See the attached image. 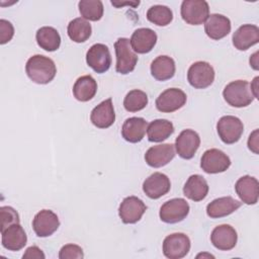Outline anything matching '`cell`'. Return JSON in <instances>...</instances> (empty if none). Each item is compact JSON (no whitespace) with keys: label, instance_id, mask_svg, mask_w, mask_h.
<instances>
[{"label":"cell","instance_id":"cell-31","mask_svg":"<svg viewBox=\"0 0 259 259\" xmlns=\"http://www.w3.org/2000/svg\"><path fill=\"white\" fill-rule=\"evenodd\" d=\"M67 32L73 41L84 42L90 37L92 28L91 24L86 19L77 17L69 22Z\"/></svg>","mask_w":259,"mask_h":259},{"label":"cell","instance_id":"cell-2","mask_svg":"<svg viewBox=\"0 0 259 259\" xmlns=\"http://www.w3.org/2000/svg\"><path fill=\"white\" fill-rule=\"evenodd\" d=\"M224 99L234 107H245L254 100L250 85L246 80H236L229 83L223 91Z\"/></svg>","mask_w":259,"mask_h":259},{"label":"cell","instance_id":"cell-36","mask_svg":"<svg viewBox=\"0 0 259 259\" xmlns=\"http://www.w3.org/2000/svg\"><path fill=\"white\" fill-rule=\"evenodd\" d=\"M84 257L83 250L75 244H67L63 246L59 252L60 259H81Z\"/></svg>","mask_w":259,"mask_h":259},{"label":"cell","instance_id":"cell-10","mask_svg":"<svg viewBox=\"0 0 259 259\" xmlns=\"http://www.w3.org/2000/svg\"><path fill=\"white\" fill-rule=\"evenodd\" d=\"M87 65L96 73H105L111 65V55L107 46L103 44H95L87 51Z\"/></svg>","mask_w":259,"mask_h":259},{"label":"cell","instance_id":"cell-21","mask_svg":"<svg viewBox=\"0 0 259 259\" xmlns=\"http://www.w3.org/2000/svg\"><path fill=\"white\" fill-rule=\"evenodd\" d=\"M1 242L5 249L19 251L26 245L27 237L20 224H14L1 231Z\"/></svg>","mask_w":259,"mask_h":259},{"label":"cell","instance_id":"cell-9","mask_svg":"<svg viewBox=\"0 0 259 259\" xmlns=\"http://www.w3.org/2000/svg\"><path fill=\"white\" fill-rule=\"evenodd\" d=\"M231 166L230 158L219 149L206 150L200 160L201 169L208 174L222 173Z\"/></svg>","mask_w":259,"mask_h":259},{"label":"cell","instance_id":"cell-35","mask_svg":"<svg viewBox=\"0 0 259 259\" xmlns=\"http://www.w3.org/2000/svg\"><path fill=\"white\" fill-rule=\"evenodd\" d=\"M0 218H1V231L5 230L11 225L19 224L20 222L17 211L11 206H1Z\"/></svg>","mask_w":259,"mask_h":259},{"label":"cell","instance_id":"cell-15","mask_svg":"<svg viewBox=\"0 0 259 259\" xmlns=\"http://www.w3.org/2000/svg\"><path fill=\"white\" fill-rule=\"evenodd\" d=\"M170 179L161 172L153 173L143 183V191L152 199H158L165 195L170 190Z\"/></svg>","mask_w":259,"mask_h":259},{"label":"cell","instance_id":"cell-41","mask_svg":"<svg viewBox=\"0 0 259 259\" xmlns=\"http://www.w3.org/2000/svg\"><path fill=\"white\" fill-rule=\"evenodd\" d=\"M258 52L254 53L250 58V66L253 67L254 70H258Z\"/></svg>","mask_w":259,"mask_h":259},{"label":"cell","instance_id":"cell-4","mask_svg":"<svg viewBox=\"0 0 259 259\" xmlns=\"http://www.w3.org/2000/svg\"><path fill=\"white\" fill-rule=\"evenodd\" d=\"M180 13L182 19L191 25L202 24L209 15L208 3L204 0H184Z\"/></svg>","mask_w":259,"mask_h":259},{"label":"cell","instance_id":"cell-16","mask_svg":"<svg viewBox=\"0 0 259 259\" xmlns=\"http://www.w3.org/2000/svg\"><path fill=\"white\" fill-rule=\"evenodd\" d=\"M235 190L240 199L246 204H256L259 196V182L250 175L239 178L235 184Z\"/></svg>","mask_w":259,"mask_h":259},{"label":"cell","instance_id":"cell-32","mask_svg":"<svg viewBox=\"0 0 259 259\" xmlns=\"http://www.w3.org/2000/svg\"><path fill=\"white\" fill-rule=\"evenodd\" d=\"M78 7L84 19L97 21L103 16V4L100 0H81Z\"/></svg>","mask_w":259,"mask_h":259},{"label":"cell","instance_id":"cell-18","mask_svg":"<svg viewBox=\"0 0 259 259\" xmlns=\"http://www.w3.org/2000/svg\"><path fill=\"white\" fill-rule=\"evenodd\" d=\"M238 240L236 230L230 225H220L215 227L210 235V241L212 245L222 251L232 250Z\"/></svg>","mask_w":259,"mask_h":259},{"label":"cell","instance_id":"cell-28","mask_svg":"<svg viewBox=\"0 0 259 259\" xmlns=\"http://www.w3.org/2000/svg\"><path fill=\"white\" fill-rule=\"evenodd\" d=\"M151 74L158 81H166L175 75V62L168 56H159L151 64Z\"/></svg>","mask_w":259,"mask_h":259},{"label":"cell","instance_id":"cell-13","mask_svg":"<svg viewBox=\"0 0 259 259\" xmlns=\"http://www.w3.org/2000/svg\"><path fill=\"white\" fill-rule=\"evenodd\" d=\"M60 227L58 215L50 210L42 209L38 211L32 221V229L37 237L45 238L53 235Z\"/></svg>","mask_w":259,"mask_h":259},{"label":"cell","instance_id":"cell-14","mask_svg":"<svg viewBox=\"0 0 259 259\" xmlns=\"http://www.w3.org/2000/svg\"><path fill=\"white\" fill-rule=\"evenodd\" d=\"M200 145L198 134L192 130H184L175 140L176 152L182 159H191Z\"/></svg>","mask_w":259,"mask_h":259},{"label":"cell","instance_id":"cell-42","mask_svg":"<svg viewBox=\"0 0 259 259\" xmlns=\"http://www.w3.org/2000/svg\"><path fill=\"white\" fill-rule=\"evenodd\" d=\"M111 4L112 5H114V6H116V7H119L120 5L122 6L123 4H132L133 6H137V5H139L140 4V1H138V2H125V3H117V2H113V1H111Z\"/></svg>","mask_w":259,"mask_h":259},{"label":"cell","instance_id":"cell-39","mask_svg":"<svg viewBox=\"0 0 259 259\" xmlns=\"http://www.w3.org/2000/svg\"><path fill=\"white\" fill-rule=\"evenodd\" d=\"M248 148L255 154H258V130H255L250 135L248 139Z\"/></svg>","mask_w":259,"mask_h":259},{"label":"cell","instance_id":"cell-12","mask_svg":"<svg viewBox=\"0 0 259 259\" xmlns=\"http://www.w3.org/2000/svg\"><path fill=\"white\" fill-rule=\"evenodd\" d=\"M147 209L146 204L137 196L125 197L118 208V215L123 224H136Z\"/></svg>","mask_w":259,"mask_h":259},{"label":"cell","instance_id":"cell-27","mask_svg":"<svg viewBox=\"0 0 259 259\" xmlns=\"http://www.w3.org/2000/svg\"><path fill=\"white\" fill-rule=\"evenodd\" d=\"M97 92V83L95 79L90 75H84L79 77L74 86L73 94L74 97L82 102L91 100Z\"/></svg>","mask_w":259,"mask_h":259},{"label":"cell","instance_id":"cell-1","mask_svg":"<svg viewBox=\"0 0 259 259\" xmlns=\"http://www.w3.org/2000/svg\"><path fill=\"white\" fill-rule=\"evenodd\" d=\"M25 72L32 82L48 84L55 78L57 68L52 59L42 55H34L27 60Z\"/></svg>","mask_w":259,"mask_h":259},{"label":"cell","instance_id":"cell-25","mask_svg":"<svg viewBox=\"0 0 259 259\" xmlns=\"http://www.w3.org/2000/svg\"><path fill=\"white\" fill-rule=\"evenodd\" d=\"M148 122L143 117H130L125 119L121 127L122 138L130 143H139L145 137Z\"/></svg>","mask_w":259,"mask_h":259},{"label":"cell","instance_id":"cell-5","mask_svg":"<svg viewBox=\"0 0 259 259\" xmlns=\"http://www.w3.org/2000/svg\"><path fill=\"white\" fill-rule=\"evenodd\" d=\"M187 80L192 87L204 89L212 84L214 80V70L207 62H195L188 69Z\"/></svg>","mask_w":259,"mask_h":259},{"label":"cell","instance_id":"cell-20","mask_svg":"<svg viewBox=\"0 0 259 259\" xmlns=\"http://www.w3.org/2000/svg\"><path fill=\"white\" fill-rule=\"evenodd\" d=\"M91 122L98 128H107L115 120V112L111 98H107L95 106L90 113Z\"/></svg>","mask_w":259,"mask_h":259},{"label":"cell","instance_id":"cell-37","mask_svg":"<svg viewBox=\"0 0 259 259\" xmlns=\"http://www.w3.org/2000/svg\"><path fill=\"white\" fill-rule=\"evenodd\" d=\"M14 35V27L11 22L0 19V44L4 45L11 40Z\"/></svg>","mask_w":259,"mask_h":259},{"label":"cell","instance_id":"cell-7","mask_svg":"<svg viewBox=\"0 0 259 259\" xmlns=\"http://www.w3.org/2000/svg\"><path fill=\"white\" fill-rule=\"evenodd\" d=\"M190 250V240L183 233L168 235L163 241V254L169 259H181Z\"/></svg>","mask_w":259,"mask_h":259},{"label":"cell","instance_id":"cell-33","mask_svg":"<svg viewBox=\"0 0 259 259\" xmlns=\"http://www.w3.org/2000/svg\"><path fill=\"white\" fill-rule=\"evenodd\" d=\"M146 16L150 22L158 26H166L173 19L172 10L165 5H154L150 7Z\"/></svg>","mask_w":259,"mask_h":259},{"label":"cell","instance_id":"cell-19","mask_svg":"<svg viewBox=\"0 0 259 259\" xmlns=\"http://www.w3.org/2000/svg\"><path fill=\"white\" fill-rule=\"evenodd\" d=\"M130 42L135 53L147 54L154 49L157 42V34L148 27L138 28L133 32Z\"/></svg>","mask_w":259,"mask_h":259},{"label":"cell","instance_id":"cell-34","mask_svg":"<svg viewBox=\"0 0 259 259\" xmlns=\"http://www.w3.org/2000/svg\"><path fill=\"white\" fill-rule=\"evenodd\" d=\"M148 104L147 94L139 89L131 90L123 99V106L130 112H136L144 109Z\"/></svg>","mask_w":259,"mask_h":259},{"label":"cell","instance_id":"cell-38","mask_svg":"<svg viewBox=\"0 0 259 259\" xmlns=\"http://www.w3.org/2000/svg\"><path fill=\"white\" fill-rule=\"evenodd\" d=\"M23 259L24 258H29V259H33V258H36V259H45L46 256L44 254V252L37 247V246H31V247H28L26 250H25V253L23 254Z\"/></svg>","mask_w":259,"mask_h":259},{"label":"cell","instance_id":"cell-30","mask_svg":"<svg viewBox=\"0 0 259 259\" xmlns=\"http://www.w3.org/2000/svg\"><path fill=\"white\" fill-rule=\"evenodd\" d=\"M37 45L47 52H54L60 48L61 36L58 30L52 26H42L35 34Z\"/></svg>","mask_w":259,"mask_h":259},{"label":"cell","instance_id":"cell-8","mask_svg":"<svg viewBox=\"0 0 259 259\" xmlns=\"http://www.w3.org/2000/svg\"><path fill=\"white\" fill-rule=\"evenodd\" d=\"M189 213V204L183 198H172L160 208V220L166 224H176L183 221Z\"/></svg>","mask_w":259,"mask_h":259},{"label":"cell","instance_id":"cell-3","mask_svg":"<svg viewBox=\"0 0 259 259\" xmlns=\"http://www.w3.org/2000/svg\"><path fill=\"white\" fill-rule=\"evenodd\" d=\"M114 49L116 55V72L122 75L133 72L138 63V56L133 51L130 39L126 37L117 38L114 42Z\"/></svg>","mask_w":259,"mask_h":259},{"label":"cell","instance_id":"cell-24","mask_svg":"<svg viewBox=\"0 0 259 259\" xmlns=\"http://www.w3.org/2000/svg\"><path fill=\"white\" fill-rule=\"evenodd\" d=\"M204 30L208 37L214 40H219L230 33L231 21L227 16L222 14H210L205 21Z\"/></svg>","mask_w":259,"mask_h":259},{"label":"cell","instance_id":"cell-17","mask_svg":"<svg viewBox=\"0 0 259 259\" xmlns=\"http://www.w3.org/2000/svg\"><path fill=\"white\" fill-rule=\"evenodd\" d=\"M175 156L174 145L161 144L148 149L145 154L146 163L153 168H160L167 165Z\"/></svg>","mask_w":259,"mask_h":259},{"label":"cell","instance_id":"cell-40","mask_svg":"<svg viewBox=\"0 0 259 259\" xmlns=\"http://www.w3.org/2000/svg\"><path fill=\"white\" fill-rule=\"evenodd\" d=\"M258 79H259L258 77H255L253 82L251 83V87H250L254 98H258Z\"/></svg>","mask_w":259,"mask_h":259},{"label":"cell","instance_id":"cell-26","mask_svg":"<svg viewBox=\"0 0 259 259\" xmlns=\"http://www.w3.org/2000/svg\"><path fill=\"white\" fill-rule=\"evenodd\" d=\"M207 193L208 184L199 174L191 175L183 186V194L193 201H200L204 199Z\"/></svg>","mask_w":259,"mask_h":259},{"label":"cell","instance_id":"cell-6","mask_svg":"<svg viewBox=\"0 0 259 259\" xmlns=\"http://www.w3.org/2000/svg\"><path fill=\"white\" fill-rule=\"evenodd\" d=\"M220 139L228 145L237 143L243 135L244 125L240 118L233 115L222 116L217 123Z\"/></svg>","mask_w":259,"mask_h":259},{"label":"cell","instance_id":"cell-23","mask_svg":"<svg viewBox=\"0 0 259 259\" xmlns=\"http://www.w3.org/2000/svg\"><path fill=\"white\" fill-rule=\"evenodd\" d=\"M241 205L242 202L232 196L219 197L207 204L206 214L211 219L224 218L236 211Z\"/></svg>","mask_w":259,"mask_h":259},{"label":"cell","instance_id":"cell-29","mask_svg":"<svg viewBox=\"0 0 259 259\" xmlns=\"http://www.w3.org/2000/svg\"><path fill=\"white\" fill-rule=\"evenodd\" d=\"M174 133V125L167 119H155L148 124L147 135L150 142H163Z\"/></svg>","mask_w":259,"mask_h":259},{"label":"cell","instance_id":"cell-22","mask_svg":"<svg viewBox=\"0 0 259 259\" xmlns=\"http://www.w3.org/2000/svg\"><path fill=\"white\" fill-rule=\"evenodd\" d=\"M234 47L239 51H246L259 41V28L254 24H243L233 34Z\"/></svg>","mask_w":259,"mask_h":259},{"label":"cell","instance_id":"cell-11","mask_svg":"<svg viewBox=\"0 0 259 259\" xmlns=\"http://www.w3.org/2000/svg\"><path fill=\"white\" fill-rule=\"evenodd\" d=\"M186 94L178 88H169L163 91L156 99V107L161 112H173L186 103Z\"/></svg>","mask_w":259,"mask_h":259}]
</instances>
